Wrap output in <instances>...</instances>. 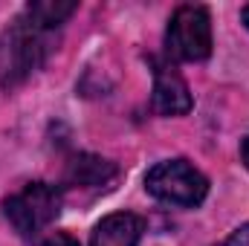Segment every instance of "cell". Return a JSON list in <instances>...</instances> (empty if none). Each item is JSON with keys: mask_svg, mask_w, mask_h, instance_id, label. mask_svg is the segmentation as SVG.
Returning a JSON list of instances; mask_svg holds the SVG:
<instances>
[{"mask_svg": "<svg viewBox=\"0 0 249 246\" xmlns=\"http://www.w3.org/2000/svg\"><path fill=\"white\" fill-rule=\"evenodd\" d=\"M53 50V32L32 23L26 15L12 23L0 44V81L6 87L23 81Z\"/></svg>", "mask_w": 249, "mask_h": 246, "instance_id": "6da1fadb", "label": "cell"}, {"mask_svg": "<svg viewBox=\"0 0 249 246\" xmlns=\"http://www.w3.org/2000/svg\"><path fill=\"white\" fill-rule=\"evenodd\" d=\"M61 211V194L58 188L50 183H29L20 191H15L12 197H6L3 203V214L6 220L15 226V232H20L23 238H32L38 232H44Z\"/></svg>", "mask_w": 249, "mask_h": 246, "instance_id": "7a4b0ae2", "label": "cell"}, {"mask_svg": "<svg viewBox=\"0 0 249 246\" xmlns=\"http://www.w3.org/2000/svg\"><path fill=\"white\" fill-rule=\"evenodd\" d=\"M145 188H148V194H154L162 203L197 206V203H203V197L209 191V183L194 165H188L186 159H168V162H160V165H154L148 171Z\"/></svg>", "mask_w": 249, "mask_h": 246, "instance_id": "3957f363", "label": "cell"}, {"mask_svg": "<svg viewBox=\"0 0 249 246\" xmlns=\"http://www.w3.org/2000/svg\"><path fill=\"white\" fill-rule=\"evenodd\" d=\"M168 53L180 61H203L212 53V20L203 6H180L165 35Z\"/></svg>", "mask_w": 249, "mask_h": 246, "instance_id": "277c9868", "label": "cell"}, {"mask_svg": "<svg viewBox=\"0 0 249 246\" xmlns=\"http://www.w3.org/2000/svg\"><path fill=\"white\" fill-rule=\"evenodd\" d=\"M154 110L162 116H183L191 110L183 75L165 61H154Z\"/></svg>", "mask_w": 249, "mask_h": 246, "instance_id": "5b68a950", "label": "cell"}, {"mask_svg": "<svg viewBox=\"0 0 249 246\" xmlns=\"http://www.w3.org/2000/svg\"><path fill=\"white\" fill-rule=\"evenodd\" d=\"M139 235H142V220L130 211H116L107 214L93 229L90 246H136Z\"/></svg>", "mask_w": 249, "mask_h": 246, "instance_id": "8992f818", "label": "cell"}, {"mask_svg": "<svg viewBox=\"0 0 249 246\" xmlns=\"http://www.w3.org/2000/svg\"><path fill=\"white\" fill-rule=\"evenodd\" d=\"M113 177H116V165L93 154H78L67 162V180L72 185L96 188V185H107Z\"/></svg>", "mask_w": 249, "mask_h": 246, "instance_id": "52a82bcc", "label": "cell"}, {"mask_svg": "<svg viewBox=\"0 0 249 246\" xmlns=\"http://www.w3.org/2000/svg\"><path fill=\"white\" fill-rule=\"evenodd\" d=\"M75 12V3H61V0H38V3H29L26 6V18L50 32H55L64 20Z\"/></svg>", "mask_w": 249, "mask_h": 246, "instance_id": "ba28073f", "label": "cell"}, {"mask_svg": "<svg viewBox=\"0 0 249 246\" xmlns=\"http://www.w3.org/2000/svg\"><path fill=\"white\" fill-rule=\"evenodd\" d=\"M38 246H81V244L72 235H67V232H53V235H47Z\"/></svg>", "mask_w": 249, "mask_h": 246, "instance_id": "9c48e42d", "label": "cell"}, {"mask_svg": "<svg viewBox=\"0 0 249 246\" xmlns=\"http://www.w3.org/2000/svg\"><path fill=\"white\" fill-rule=\"evenodd\" d=\"M220 246H249V223H247V226H241L238 232H232V235H229Z\"/></svg>", "mask_w": 249, "mask_h": 246, "instance_id": "30bf717a", "label": "cell"}, {"mask_svg": "<svg viewBox=\"0 0 249 246\" xmlns=\"http://www.w3.org/2000/svg\"><path fill=\"white\" fill-rule=\"evenodd\" d=\"M241 159H244V165L249 168V136L241 142Z\"/></svg>", "mask_w": 249, "mask_h": 246, "instance_id": "8fae6325", "label": "cell"}, {"mask_svg": "<svg viewBox=\"0 0 249 246\" xmlns=\"http://www.w3.org/2000/svg\"><path fill=\"white\" fill-rule=\"evenodd\" d=\"M244 23H247V26H249V6H247V9H244Z\"/></svg>", "mask_w": 249, "mask_h": 246, "instance_id": "7c38bea8", "label": "cell"}]
</instances>
